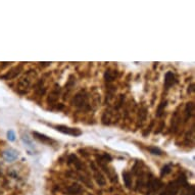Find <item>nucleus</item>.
<instances>
[{
    "label": "nucleus",
    "mask_w": 195,
    "mask_h": 195,
    "mask_svg": "<svg viewBox=\"0 0 195 195\" xmlns=\"http://www.w3.org/2000/svg\"><path fill=\"white\" fill-rule=\"evenodd\" d=\"M186 184V179L184 176H182V178H179L178 180L176 181H173L168 184L165 186V190L161 192V195H177L180 188L182 187L183 185Z\"/></svg>",
    "instance_id": "nucleus-1"
},
{
    "label": "nucleus",
    "mask_w": 195,
    "mask_h": 195,
    "mask_svg": "<svg viewBox=\"0 0 195 195\" xmlns=\"http://www.w3.org/2000/svg\"><path fill=\"white\" fill-rule=\"evenodd\" d=\"M66 192H68L69 195H79L83 192V188L78 184H73V185L68 187Z\"/></svg>",
    "instance_id": "nucleus-12"
},
{
    "label": "nucleus",
    "mask_w": 195,
    "mask_h": 195,
    "mask_svg": "<svg viewBox=\"0 0 195 195\" xmlns=\"http://www.w3.org/2000/svg\"><path fill=\"white\" fill-rule=\"evenodd\" d=\"M72 103L80 109H85V110L90 109L89 98H88V94L85 91H81L75 95V97L72 100Z\"/></svg>",
    "instance_id": "nucleus-2"
},
{
    "label": "nucleus",
    "mask_w": 195,
    "mask_h": 195,
    "mask_svg": "<svg viewBox=\"0 0 195 195\" xmlns=\"http://www.w3.org/2000/svg\"><path fill=\"white\" fill-rule=\"evenodd\" d=\"M51 127L54 128V129L58 131V132L62 133V134L74 136V137H78V136L82 135V131L78 129V128H72V127L65 126V125H55V126L51 125Z\"/></svg>",
    "instance_id": "nucleus-4"
},
{
    "label": "nucleus",
    "mask_w": 195,
    "mask_h": 195,
    "mask_svg": "<svg viewBox=\"0 0 195 195\" xmlns=\"http://www.w3.org/2000/svg\"><path fill=\"white\" fill-rule=\"evenodd\" d=\"M59 93H60V87L58 86L57 84L54 85V88L51 90V92L49 93V96H48L47 102L49 104L55 103L58 100V97H59Z\"/></svg>",
    "instance_id": "nucleus-6"
},
{
    "label": "nucleus",
    "mask_w": 195,
    "mask_h": 195,
    "mask_svg": "<svg viewBox=\"0 0 195 195\" xmlns=\"http://www.w3.org/2000/svg\"><path fill=\"white\" fill-rule=\"evenodd\" d=\"M7 138H8L9 141H14L15 140V134L12 130H10L7 132Z\"/></svg>",
    "instance_id": "nucleus-20"
},
{
    "label": "nucleus",
    "mask_w": 195,
    "mask_h": 195,
    "mask_svg": "<svg viewBox=\"0 0 195 195\" xmlns=\"http://www.w3.org/2000/svg\"><path fill=\"white\" fill-rule=\"evenodd\" d=\"M22 66H14V68L10 69L8 72H7L6 74L3 75V76H1L2 79L4 80H12L14 78H17L18 75L21 74V72H22Z\"/></svg>",
    "instance_id": "nucleus-5"
},
{
    "label": "nucleus",
    "mask_w": 195,
    "mask_h": 195,
    "mask_svg": "<svg viewBox=\"0 0 195 195\" xmlns=\"http://www.w3.org/2000/svg\"><path fill=\"white\" fill-rule=\"evenodd\" d=\"M185 114H186V119H190V117L194 114V104H193V102L187 103L186 108H185Z\"/></svg>",
    "instance_id": "nucleus-13"
},
{
    "label": "nucleus",
    "mask_w": 195,
    "mask_h": 195,
    "mask_svg": "<svg viewBox=\"0 0 195 195\" xmlns=\"http://www.w3.org/2000/svg\"><path fill=\"white\" fill-rule=\"evenodd\" d=\"M18 157V153L14 149H6L5 151H3V158L8 162L14 161Z\"/></svg>",
    "instance_id": "nucleus-9"
},
{
    "label": "nucleus",
    "mask_w": 195,
    "mask_h": 195,
    "mask_svg": "<svg viewBox=\"0 0 195 195\" xmlns=\"http://www.w3.org/2000/svg\"><path fill=\"white\" fill-rule=\"evenodd\" d=\"M33 136H34V138H36L37 140H39L40 142H42V143L49 144V145H52V144L55 143V141L53 140V139H51L50 137H48V136L44 135V134H41V133H39V132H36V131L33 132Z\"/></svg>",
    "instance_id": "nucleus-7"
},
{
    "label": "nucleus",
    "mask_w": 195,
    "mask_h": 195,
    "mask_svg": "<svg viewBox=\"0 0 195 195\" xmlns=\"http://www.w3.org/2000/svg\"><path fill=\"white\" fill-rule=\"evenodd\" d=\"M177 83V79L173 72H168L165 76V87L167 89H169L170 87H172L173 85H175Z\"/></svg>",
    "instance_id": "nucleus-8"
},
{
    "label": "nucleus",
    "mask_w": 195,
    "mask_h": 195,
    "mask_svg": "<svg viewBox=\"0 0 195 195\" xmlns=\"http://www.w3.org/2000/svg\"><path fill=\"white\" fill-rule=\"evenodd\" d=\"M171 165H165L164 168L161 169V176H165V175H168L169 173H171Z\"/></svg>",
    "instance_id": "nucleus-19"
},
{
    "label": "nucleus",
    "mask_w": 195,
    "mask_h": 195,
    "mask_svg": "<svg viewBox=\"0 0 195 195\" xmlns=\"http://www.w3.org/2000/svg\"><path fill=\"white\" fill-rule=\"evenodd\" d=\"M147 149L150 151V153L154 154V155H162V153H164L161 149L155 147V146H150V147H147Z\"/></svg>",
    "instance_id": "nucleus-17"
},
{
    "label": "nucleus",
    "mask_w": 195,
    "mask_h": 195,
    "mask_svg": "<svg viewBox=\"0 0 195 195\" xmlns=\"http://www.w3.org/2000/svg\"><path fill=\"white\" fill-rule=\"evenodd\" d=\"M22 140H23V142L25 143L29 148L34 149V145H33V143H32V140H31L30 138H29L28 135H23L22 136Z\"/></svg>",
    "instance_id": "nucleus-18"
},
{
    "label": "nucleus",
    "mask_w": 195,
    "mask_h": 195,
    "mask_svg": "<svg viewBox=\"0 0 195 195\" xmlns=\"http://www.w3.org/2000/svg\"><path fill=\"white\" fill-rule=\"evenodd\" d=\"M91 167H92V171H93V173H94V177L96 179V181H97V183L99 184L100 186H104L105 185V179H104L103 175L98 171V169L95 167L94 164H92Z\"/></svg>",
    "instance_id": "nucleus-10"
},
{
    "label": "nucleus",
    "mask_w": 195,
    "mask_h": 195,
    "mask_svg": "<svg viewBox=\"0 0 195 195\" xmlns=\"http://www.w3.org/2000/svg\"><path fill=\"white\" fill-rule=\"evenodd\" d=\"M35 91L37 92V94L38 95H43L45 91H46V88L44 87V85H43V82L42 81H39L38 82V84H37V86H36V89H35Z\"/></svg>",
    "instance_id": "nucleus-15"
},
{
    "label": "nucleus",
    "mask_w": 195,
    "mask_h": 195,
    "mask_svg": "<svg viewBox=\"0 0 195 195\" xmlns=\"http://www.w3.org/2000/svg\"><path fill=\"white\" fill-rule=\"evenodd\" d=\"M167 101H162V102L159 104L158 107H157V111H156V117H161L165 113V108L167 106Z\"/></svg>",
    "instance_id": "nucleus-16"
},
{
    "label": "nucleus",
    "mask_w": 195,
    "mask_h": 195,
    "mask_svg": "<svg viewBox=\"0 0 195 195\" xmlns=\"http://www.w3.org/2000/svg\"><path fill=\"white\" fill-rule=\"evenodd\" d=\"M117 77V72L114 71V69H106L105 73H104V80H105L107 83L113 82Z\"/></svg>",
    "instance_id": "nucleus-11"
},
{
    "label": "nucleus",
    "mask_w": 195,
    "mask_h": 195,
    "mask_svg": "<svg viewBox=\"0 0 195 195\" xmlns=\"http://www.w3.org/2000/svg\"><path fill=\"white\" fill-rule=\"evenodd\" d=\"M35 76H36L35 71H30L24 78H22L18 82L17 88H18V91L20 92L21 94H25V93L28 92L29 88L31 86V80L33 79Z\"/></svg>",
    "instance_id": "nucleus-3"
},
{
    "label": "nucleus",
    "mask_w": 195,
    "mask_h": 195,
    "mask_svg": "<svg viewBox=\"0 0 195 195\" xmlns=\"http://www.w3.org/2000/svg\"><path fill=\"white\" fill-rule=\"evenodd\" d=\"M1 175H2V174H1V173H0V177H1Z\"/></svg>",
    "instance_id": "nucleus-21"
},
{
    "label": "nucleus",
    "mask_w": 195,
    "mask_h": 195,
    "mask_svg": "<svg viewBox=\"0 0 195 195\" xmlns=\"http://www.w3.org/2000/svg\"><path fill=\"white\" fill-rule=\"evenodd\" d=\"M123 178H124V182L128 188H131L132 186V178H131V174L129 172H124L123 173Z\"/></svg>",
    "instance_id": "nucleus-14"
}]
</instances>
